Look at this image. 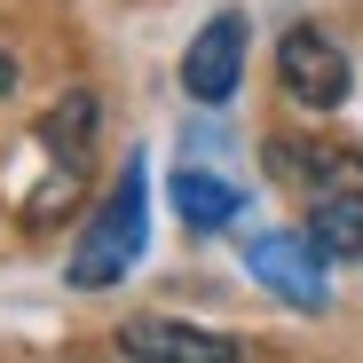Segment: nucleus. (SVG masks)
<instances>
[{
    "instance_id": "nucleus-1",
    "label": "nucleus",
    "mask_w": 363,
    "mask_h": 363,
    "mask_svg": "<svg viewBox=\"0 0 363 363\" xmlns=\"http://www.w3.org/2000/svg\"><path fill=\"white\" fill-rule=\"evenodd\" d=\"M143 237H150V174H143V158H127L118 182H111V198L87 213L79 245H72V284L79 292L118 284V277L143 261Z\"/></svg>"
},
{
    "instance_id": "nucleus-2",
    "label": "nucleus",
    "mask_w": 363,
    "mask_h": 363,
    "mask_svg": "<svg viewBox=\"0 0 363 363\" xmlns=\"http://www.w3.org/2000/svg\"><path fill=\"white\" fill-rule=\"evenodd\" d=\"M277 79H284V95H292V103H308V111H340V103H347V87H355L340 40H332V32H316V24H292V32L277 40Z\"/></svg>"
},
{
    "instance_id": "nucleus-3",
    "label": "nucleus",
    "mask_w": 363,
    "mask_h": 363,
    "mask_svg": "<svg viewBox=\"0 0 363 363\" xmlns=\"http://www.w3.org/2000/svg\"><path fill=\"white\" fill-rule=\"evenodd\" d=\"M245 269H253L277 300H292V308H324V300H332V284H324V253H316V237H300V229H269V237H253V245H245Z\"/></svg>"
},
{
    "instance_id": "nucleus-4",
    "label": "nucleus",
    "mask_w": 363,
    "mask_h": 363,
    "mask_svg": "<svg viewBox=\"0 0 363 363\" xmlns=\"http://www.w3.org/2000/svg\"><path fill=\"white\" fill-rule=\"evenodd\" d=\"M237 79H245V16L221 9L198 24L190 55H182V87H190V103H229Z\"/></svg>"
},
{
    "instance_id": "nucleus-5",
    "label": "nucleus",
    "mask_w": 363,
    "mask_h": 363,
    "mask_svg": "<svg viewBox=\"0 0 363 363\" xmlns=\"http://www.w3.org/2000/svg\"><path fill=\"white\" fill-rule=\"evenodd\" d=\"M118 347H127L135 363H245L237 340H221L206 324H182V316H135L127 332H118Z\"/></svg>"
},
{
    "instance_id": "nucleus-6",
    "label": "nucleus",
    "mask_w": 363,
    "mask_h": 363,
    "mask_svg": "<svg viewBox=\"0 0 363 363\" xmlns=\"http://www.w3.org/2000/svg\"><path fill=\"white\" fill-rule=\"evenodd\" d=\"M166 198H174V213L190 221V229H229L237 213H245V190L221 182V174H198V166H182V174L166 182Z\"/></svg>"
},
{
    "instance_id": "nucleus-7",
    "label": "nucleus",
    "mask_w": 363,
    "mask_h": 363,
    "mask_svg": "<svg viewBox=\"0 0 363 363\" xmlns=\"http://www.w3.org/2000/svg\"><path fill=\"white\" fill-rule=\"evenodd\" d=\"M87 135H95V95H64V103L48 111V127H40V143L55 150V166H64V174H79Z\"/></svg>"
},
{
    "instance_id": "nucleus-8",
    "label": "nucleus",
    "mask_w": 363,
    "mask_h": 363,
    "mask_svg": "<svg viewBox=\"0 0 363 363\" xmlns=\"http://www.w3.org/2000/svg\"><path fill=\"white\" fill-rule=\"evenodd\" d=\"M9 79H16V64H9V55H0V95H9Z\"/></svg>"
}]
</instances>
